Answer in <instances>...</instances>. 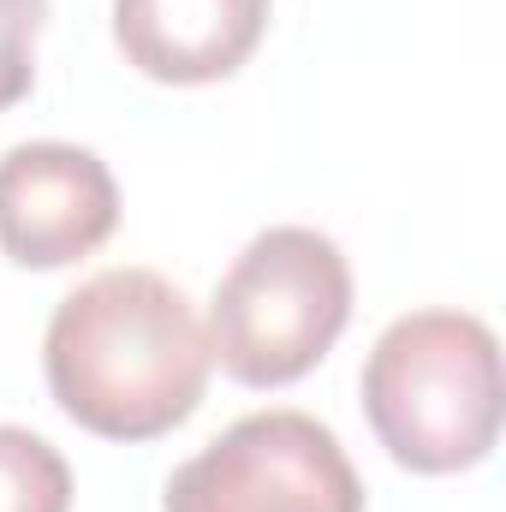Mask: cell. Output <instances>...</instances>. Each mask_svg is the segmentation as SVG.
I'll return each instance as SVG.
<instances>
[{
	"label": "cell",
	"mask_w": 506,
	"mask_h": 512,
	"mask_svg": "<svg viewBox=\"0 0 506 512\" xmlns=\"http://www.w3.org/2000/svg\"><path fill=\"white\" fill-rule=\"evenodd\" d=\"M54 405L102 441H155L179 429L215 370L209 328L155 268H102L66 292L42 334Z\"/></svg>",
	"instance_id": "6da1fadb"
},
{
	"label": "cell",
	"mask_w": 506,
	"mask_h": 512,
	"mask_svg": "<svg viewBox=\"0 0 506 512\" xmlns=\"http://www.w3.org/2000/svg\"><path fill=\"white\" fill-rule=\"evenodd\" d=\"M364 417L393 465L453 477L501 441V340L465 310H411L364 358Z\"/></svg>",
	"instance_id": "7a4b0ae2"
},
{
	"label": "cell",
	"mask_w": 506,
	"mask_h": 512,
	"mask_svg": "<svg viewBox=\"0 0 506 512\" xmlns=\"http://www.w3.org/2000/svg\"><path fill=\"white\" fill-rule=\"evenodd\" d=\"M352 322V268L316 227L256 233L209 298V352L245 387L310 376Z\"/></svg>",
	"instance_id": "3957f363"
},
{
	"label": "cell",
	"mask_w": 506,
	"mask_h": 512,
	"mask_svg": "<svg viewBox=\"0 0 506 512\" xmlns=\"http://www.w3.org/2000/svg\"><path fill=\"white\" fill-rule=\"evenodd\" d=\"M161 512H364V483L310 411H251L167 477Z\"/></svg>",
	"instance_id": "277c9868"
},
{
	"label": "cell",
	"mask_w": 506,
	"mask_h": 512,
	"mask_svg": "<svg viewBox=\"0 0 506 512\" xmlns=\"http://www.w3.org/2000/svg\"><path fill=\"white\" fill-rule=\"evenodd\" d=\"M120 227V185L96 149L18 143L0 155V256L18 268H66Z\"/></svg>",
	"instance_id": "5b68a950"
},
{
	"label": "cell",
	"mask_w": 506,
	"mask_h": 512,
	"mask_svg": "<svg viewBox=\"0 0 506 512\" xmlns=\"http://www.w3.org/2000/svg\"><path fill=\"white\" fill-rule=\"evenodd\" d=\"M274 0H114V42L155 84H215L256 54Z\"/></svg>",
	"instance_id": "8992f818"
},
{
	"label": "cell",
	"mask_w": 506,
	"mask_h": 512,
	"mask_svg": "<svg viewBox=\"0 0 506 512\" xmlns=\"http://www.w3.org/2000/svg\"><path fill=\"white\" fill-rule=\"evenodd\" d=\"M0 512H72V465L18 423H0Z\"/></svg>",
	"instance_id": "52a82bcc"
},
{
	"label": "cell",
	"mask_w": 506,
	"mask_h": 512,
	"mask_svg": "<svg viewBox=\"0 0 506 512\" xmlns=\"http://www.w3.org/2000/svg\"><path fill=\"white\" fill-rule=\"evenodd\" d=\"M48 0H0V114L30 96L36 84V36Z\"/></svg>",
	"instance_id": "ba28073f"
}]
</instances>
